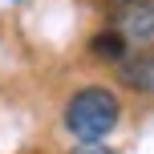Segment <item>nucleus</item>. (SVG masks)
<instances>
[{
  "instance_id": "obj_1",
  "label": "nucleus",
  "mask_w": 154,
  "mask_h": 154,
  "mask_svg": "<svg viewBox=\"0 0 154 154\" xmlns=\"http://www.w3.org/2000/svg\"><path fill=\"white\" fill-rule=\"evenodd\" d=\"M118 118H122L118 93L106 89V85H85V89H77L69 97V106H65V130H69L81 146H101V138L118 126Z\"/></svg>"
},
{
  "instance_id": "obj_2",
  "label": "nucleus",
  "mask_w": 154,
  "mask_h": 154,
  "mask_svg": "<svg viewBox=\"0 0 154 154\" xmlns=\"http://www.w3.org/2000/svg\"><path fill=\"white\" fill-rule=\"evenodd\" d=\"M109 24L126 45L154 41V0H109Z\"/></svg>"
},
{
  "instance_id": "obj_3",
  "label": "nucleus",
  "mask_w": 154,
  "mask_h": 154,
  "mask_svg": "<svg viewBox=\"0 0 154 154\" xmlns=\"http://www.w3.org/2000/svg\"><path fill=\"white\" fill-rule=\"evenodd\" d=\"M118 77H122L130 89H138V93H154V53L134 57V61H122Z\"/></svg>"
},
{
  "instance_id": "obj_4",
  "label": "nucleus",
  "mask_w": 154,
  "mask_h": 154,
  "mask_svg": "<svg viewBox=\"0 0 154 154\" xmlns=\"http://www.w3.org/2000/svg\"><path fill=\"white\" fill-rule=\"evenodd\" d=\"M89 49H93V57H106V61H126V41L118 37L114 29H106V32H97V37L89 41Z\"/></svg>"
},
{
  "instance_id": "obj_5",
  "label": "nucleus",
  "mask_w": 154,
  "mask_h": 154,
  "mask_svg": "<svg viewBox=\"0 0 154 154\" xmlns=\"http://www.w3.org/2000/svg\"><path fill=\"white\" fill-rule=\"evenodd\" d=\"M77 154H114V150H106V146H81Z\"/></svg>"
}]
</instances>
